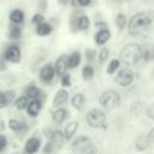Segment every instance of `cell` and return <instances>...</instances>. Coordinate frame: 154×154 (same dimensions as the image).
I'll return each mask as SVG.
<instances>
[{
  "label": "cell",
  "mask_w": 154,
  "mask_h": 154,
  "mask_svg": "<svg viewBox=\"0 0 154 154\" xmlns=\"http://www.w3.org/2000/svg\"><path fill=\"white\" fill-rule=\"evenodd\" d=\"M150 24H152L150 17L144 12H138L129 19L126 26L131 36H140L150 28Z\"/></svg>",
  "instance_id": "1"
},
{
  "label": "cell",
  "mask_w": 154,
  "mask_h": 154,
  "mask_svg": "<svg viewBox=\"0 0 154 154\" xmlns=\"http://www.w3.org/2000/svg\"><path fill=\"white\" fill-rule=\"evenodd\" d=\"M141 59H142V47L137 43H129L124 46L119 52V60L126 66H134Z\"/></svg>",
  "instance_id": "2"
},
{
  "label": "cell",
  "mask_w": 154,
  "mask_h": 154,
  "mask_svg": "<svg viewBox=\"0 0 154 154\" xmlns=\"http://www.w3.org/2000/svg\"><path fill=\"white\" fill-rule=\"evenodd\" d=\"M87 123L93 129H106V114L99 108H91L85 116Z\"/></svg>",
  "instance_id": "3"
},
{
  "label": "cell",
  "mask_w": 154,
  "mask_h": 154,
  "mask_svg": "<svg viewBox=\"0 0 154 154\" xmlns=\"http://www.w3.org/2000/svg\"><path fill=\"white\" fill-rule=\"evenodd\" d=\"M99 102L100 105L107 109V111H111V109H114L117 108L119 105H120V95L116 91V90H106L103 91L100 97H99Z\"/></svg>",
  "instance_id": "4"
},
{
  "label": "cell",
  "mask_w": 154,
  "mask_h": 154,
  "mask_svg": "<svg viewBox=\"0 0 154 154\" xmlns=\"http://www.w3.org/2000/svg\"><path fill=\"white\" fill-rule=\"evenodd\" d=\"M1 57L11 64H18L22 59V51L18 43H8L1 53Z\"/></svg>",
  "instance_id": "5"
},
{
  "label": "cell",
  "mask_w": 154,
  "mask_h": 154,
  "mask_svg": "<svg viewBox=\"0 0 154 154\" xmlns=\"http://www.w3.org/2000/svg\"><path fill=\"white\" fill-rule=\"evenodd\" d=\"M134 81V72L129 67H123L116 76V82L120 87H129Z\"/></svg>",
  "instance_id": "6"
},
{
  "label": "cell",
  "mask_w": 154,
  "mask_h": 154,
  "mask_svg": "<svg viewBox=\"0 0 154 154\" xmlns=\"http://www.w3.org/2000/svg\"><path fill=\"white\" fill-rule=\"evenodd\" d=\"M55 75H57L55 73V69H54V65H52V64H45L40 69V72H38L40 81L43 84H51L52 81L54 79Z\"/></svg>",
  "instance_id": "7"
},
{
  "label": "cell",
  "mask_w": 154,
  "mask_h": 154,
  "mask_svg": "<svg viewBox=\"0 0 154 154\" xmlns=\"http://www.w3.org/2000/svg\"><path fill=\"white\" fill-rule=\"evenodd\" d=\"M7 125H8L10 130L13 131L14 134H17L18 136H23V135H25V134L28 132V130H29V126H28V124H26L25 122H23V120H18V119H16V118H11V119H8Z\"/></svg>",
  "instance_id": "8"
},
{
  "label": "cell",
  "mask_w": 154,
  "mask_h": 154,
  "mask_svg": "<svg viewBox=\"0 0 154 154\" xmlns=\"http://www.w3.org/2000/svg\"><path fill=\"white\" fill-rule=\"evenodd\" d=\"M16 97H17L16 90H13V89L1 90L0 89V109L6 108L7 106L12 105Z\"/></svg>",
  "instance_id": "9"
},
{
  "label": "cell",
  "mask_w": 154,
  "mask_h": 154,
  "mask_svg": "<svg viewBox=\"0 0 154 154\" xmlns=\"http://www.w3.org/2000/svg\"><path fill=\"white\" fill-rule=\"evenodd\" d=\"M24 95H26V97L29 100H34V99H40L42 102H45V95L43 91L35 84V83H30L25 87L24 89Z\"/></svg>",
  "instance_id": "10"
},
{
  "label": "cell",
  "mask_w": 154,
  "mask_h": 154,
  "mask_svg": "<svg viewBox=\"0 0 154 154\" xmlns=\"http://www.w3.org/2000/svg\"><path fill=\"white\" fill-rule=\"evenodd\" d=\"M91 144L90 142V138L88 136H84V135H81L78 137H76L72 143H71V148L73 152L76 153H82L84 149H87L89 146Z\"/></svg>",
  "instance_id": "11"
},
{
  "label": "cell",
  "mask_w": 154,
  "mask_h": 154,
  "mask_svg": "<svg viewBox=\"0 0 154 154\" xmlns=\"http://www.w3.org/2000/svg\"><path fill=\"white\" fill-rule=\"evenodd\" d=\"M40 148H41V140L38 137L32 136L26 140L23 148V154H36Z\"/></svg>",
  "instance_id": "12"
},
{
  "label": "cell",
  "mask_w": 154,
  "mask_h": 154,
  "mask_svg": "<svg viewBox=\"0 0 154 154\" xmlns=\"http://www.w3.org/2000/svg\"><path fill=\"white\" fill-rule=\"evenodd\" d=\"M54 69L58 76L64 75L69 69V57L66 54H61L60 57H58V59L54 63Z\"/></svg>",
  "instance_id": "13"
},
{
  "label": "cell",
  "mask_w": 154,
  "mask_h": 154,
  "mask_svg": "<svg viewBox=\"0 0 154 154\" xmlns=\"http://www.w3.org/2000/svg\"><path fill=\"white\" fill-rule=\"evenodd\" d=\"M42 101L40 99H34V100H30L29 101V105L26 107V114L30 117V118H36L38 114H40V111L42 108Z\"/></svg>",
  "instance_id": "14"
},
{
  "label": "cell",
  "mask_w": 154,
  "mask_h": 154,
  "mask_svg": "<svg viewBox=\"0 0 154 154\" xmlns=\"http://www.w3.org/2000/svg\"><path fill=\"white\" fill-rule=\"evenodd\" d=\"M67 100H69V93H67L65 89H59V90L55 93L54 97H53L52 105H53V107H55V108L63 107V106L67 102Z\"/></svg>",
  "instance_id": "15"
},
{
  "label": "cell",
  "mask_w": 154,
  "mask_h": 154,
  "mask_svg": "<svg viewBox=\"0 0 154 154\" xmlns=\"http://www.w3.org/2000/svg\"><path fill=\"white\" fill-rule=\"evenodd\" d=\"M8 19H10V23H13V24H23L24 20H25V13L23 10L20 8H13L8 13Z\"/></svg>",
  "instance_id": "16"
},
{
  "label": "cell",
  "mask_w": 154,
  "mask_h": 154,
  "mask_svg": "<svg viewBox=\"0 0 154 154\" xmlns=\"http://www.w3.org/2000/svg\"><path fill=\"white\" fill-rule=\"evenodd\" d=\"M48 141H51L54 144L55 149H60L64 146V143L66 142V137L64 135V131H61V130H54L52 137Z\"/></svg>",
  "instance_id": "17"
},
{
  "label": "cell",
  "mask_w": 154,
  "mask_h": 154,
  "mask_svg": "<svg viewBox=\"0 0 154 154\" xmlns=\"http://www.w3.org/2000/svg\"><path fill=\"white\" fill-rule=\"evenodd\" d=\"M22 34H23V29L19 24H13V23H10L8 25V34H7V37L8 40L11 41H17L22 37Z\"/></svg>",
  "instance_id": "18"
},
{
  "label": "cell",
  "mask_w": 154,
  "mask_h": 154,
  "mask_svg": "<svg viewBox=\"0 0 154 154\" xmlns=\"http://www.w3.org/2000/svg\"><path fill=\"white\" fill-rule=\"evenodd\" d=\"M52 31H53V26L49 23H47V22H42V23L37 24L36 28H35L36 35L37 36H41V37H45V36L51 35Z\"/></svg>",
  "instance_id": "19"
},
{
  "label": "cell",
  "mask_w": 154,
  "mask_h": 154,
  "mask_svg": "<svg viewBox=\"0 0 154 154\" xmlns=\"http://www.w3.org/2000/svg\"><path fill=\"white\" fill-rule=\"evenodd\" d=\"M69 116V112L64 107H58L53 113H52V120L55 124H61Z\"/></svg>",
  "instance_id": "20"
},
{
  "label": "cell",
  "mask_w": 154,
  "mask_h": 154,
  "mask_svg": "<svg viewBox=\"0 0 154 154\" xmlns=\"http://www.w3.org/2000/svg\"><path fill=\"white\" fill-rule=\"evenodd\" d=\"M95 42L99 46L105 45L109 38H111V31L106 28V29H99V31L95 34Z\"/></svg>",
  "instance_id": "21"
},
{
  "label": "cell",
  "mask_w": 154,
  "mask_h": 154,
  "mask_svg": "<svg viewBox=\"0 0 154 154\" xmlns=\"http://www.w3.org/2000/svg\"><path fill=\"white\" fill-rule=\"evenodd\" d=\"M77 129H78V123L77 122H70V123L66 124V126L64 128V135L66 137V141L72 140V137L75 136Z\"/></svg>",
  "instance_id": "22"
},
{
  "label": "cell",
  "mask_w": 154,
  "mask_h": 154,
  "mask_svg": "<svg viewBox=\"0 0 154 154\" xmlns=\"http://www.w3.org/2000/svg\"><path fill=\"white\" fill-rule=\"evenodd\" d=\"M29 99L26 97V95H19V96H17L16 99H14V101H13V106L18 109V111H25L26 109V107H28V105H29Z\"/></svg>",
  "instance_id": "23"
},
{
  "label": "cell",
  "mask_w": 154,
  "mask_h": 154,
  "mask_svg": "<svg viewBox=\"0 0 154 154\" xmlns=\"http://www.w3.org/2000/svg\"><path fill=\"white\" fill-rule=\"evenodd\" d=\"M71 105H72L77 111H81V109L84 107V105H85V97H84V95H83L82 93L75 94V95L72 96V99H71Z\"/></svg>",
  "instance_id": "24"
},
{
  "label": "cell",
  "mask_w": 154,
  "mask_h": 154,
  "mask_svg": "<svg viewBox=\"0 0 154 154\" xmlns=\"http://www.w3.org/2000/svg\"><path fill=\"white\" fill-rule=\"evenodd\" d=\"M142 58L144 61L154 60V43H148L142 48Z\"/></svg>",
  "instance_id": "25"
},
{
  "label": "cell",
  "mask_w": 154,
  "mask_h": 154,
  "mask_svg": "<svg viewBox=\"0 0 154 154\" xmlns=\"http://www.w3.org/2000/svg\"><path fill=\"white\" fill-rule=\"evenodd\" d=\"M89 25H90V19L85 14H81L77 17V30L78 31L88 30Z\"/></svg>",
  "instance_id": "26"
},
{
  "label": "cell",
  "mask_w": 154,
  "mask_h": 154,
  "mask_svg": "<svg viewBox=\"0 0 154 154\" xmlns=\"http://www.w3.org/2000/svg\"><path fill=\"white\" fill-rule=\"evenodd\" d=\"M149 144H150V142H149L147 135H141V136L137 138L136 143H135L137 150H146V149L149 147Z\"/></svg>",
  "instance_id": "27"
},
{
  "label": "cell",
  "mask_w": 154,
  "mask_h": 154,
  "mask_svg": "<svg viewBox=\"0 0 154 154\" xmlns=\"http://www.w3.org/2000/svg\"><path fill=\"white\" fill-rule=\"evenodd\" d=\"M81 63V54L79 52H73L69 55V69H76Z\"/></svg>",
  "instance_id": "28"
},
{
  "label": "cell",
  "mask_w": 154,
  "mask_h": 154,
  "mask_svg": "<svg viewBox=\"0 0 154 154\" xmlns=\"http://www.w3.org/2000/svg\"><path fill=\"white\" fill-rule=\"evenodd\" d=\"M82 77L85 81H89L94 77V67L91 65H85L82 70Z\"/></svg>",
  "instance_id": "29"
},
{
  "label": "cell",
  "mask_w": 154,
  "mask_h": 154,
  "mask_svg": "<svg viewBox=\"0 0 154 154\" xmlns=\"http://www.w3.org/2000/svg\"><path fill=\"white\" fill-rule=\"evenodd\" d=\"M116 23H117V26L119 30H123L126 25H128V22H126V17L125 14L123 13H118L117 17H116Z\"/></svg>",
  "instance_id": "30"
},
{
  "label": "cell",
  "mask_w": 154,
  "mask_h": 154,
  "mask_svg": "<svg viewBox=\"0 0 154 154\" xmlns=\"http://www.w3.org/2000/svg\"><path fill=\"white\" fill-rule=\"evenodd\" d=\"M119 66H120V60L119 59H112L107 66V73H109V75L114 73L119 69Z\"/></svg>",
  "instance_id": "31"
},
{
  "label": "cell",
  "mask_w": 154,
  "mask_h": 154,
  "mask_svg": "<svg viewBox=\"0 0 154 154\" xmlns=\"http://www.w3.org/2000/svg\"><path fill=\"white\" fill-rule=\"evenodd\" d=\"M131 112V116H138L142 111H143V105H142V102L141 101H136L132 106H131V109H130Z\"/></svg>",
  "instance_id": "32"
},
{
  "label": "cell",
  "mask_w": 154,
  "mask_h": 154,
  "mask_svg": "<svg viewBox=\"0 0 154 154\" xmlns=\"http://www.w3.org/2000/svg\"><path fill=\"white\" fill-rule=\"evenodd\" d=\"M60 83H61V85H63L64 88L70 87V85H71V75L67 73V72H65L64 75H61V76H60Z\"/></svg>",
  "instance_id": "33"
},
{
  "label": "cell",
  "mask_w": 154,
  "mask_h": 154,
  "mask_svg": "<svg viewBox=\"0 0 154 154\" xmlns=\"http://www.w3.org/2000/svg\"><path fill=\"white\" fill-rule=\"evenodd\" d=\"M42 22H45V16L42 14V13H35L34 16H32V18H31V24L32 25H37V24H40V23H42Z\"/></svg>",
  "instance_id": "34"
},
{
  "label": "cell",
  "mask_w": 154,
  "mask_h": 154,
  "mask_svg": "<svg viewBox=\"0 0 154 154\" xmlns=\"http://www.w3.org/2000/svg\"><path fill=\"white\" fill-rule=\"evenodd\" d=\"M84 55H85L87 61L90 63V61H93V60L95 59V57H96V51L93 49V48H87L85 52H84Z\"/></svg>",
  "instance_id": "35"
},
{
  "label": "cell",
  "mask_w": 154,
  "mask_h": 154,
  "mask_svg": "<svg viewBox=\"0 0 154 154\" xmlns=\"http://www.w3.org/2000/svg\"><path fill=\"white\" fill-rule=\"evenodd\" d=\"M108 55H109V51H108V48L103 47V48L99 52V61H100V63H105V61L107 60Z\"/></svg>",
  "instance_id": "36"
},
{
  "label": "cell",
  "mask_w": 154,
  "mask_h": 154,
  "mask_svg": "<svg viewBox=\"0 0 154 154\" xmlns=\"http://www.w3.org/2000/svg\"><path fill=\"white\" fill-rule=\"evenodd\" d=\"M7 144H8V140H7V137H6L5 135L0 134V154L4 153V152L6 150Z\"/></svg>",
  "instance_id": "37"
},
{
  "label": "cell",
  "mask_w": 154,
  "mask_h": 154,
  "mask_svg": "<svg viewBox=\"0 0 154 154\" xmlns=\"http://www.w3.org/2000/svg\"><path fill=\"white\" fill-rule=\"evenodd\" d=\"M54 149H55V147H54V144H53V143H52L51 141H47V142H46V144L43 146V149H42V153H43V154H52Z\"/></svg>",
  "instance_id": "38"
},
{
  "label": "cell",
  "mask_w": 154,
  "mask_h": 154,
  "mask_svg": "<svg viewBox=\"0 0 154 154\" xmlns=\"http://www.w3.org/2000/svg\"><path fill=\"white\" fill-rule=\"evenodd\" d=\"M47 5H48V1H47V0H38V1H37V7H38V10L42 11V12H45V11L47 10Z\"/></svg>",
  "instance_id": "39"
},
{
  "label": "cell",
  "mask_w": 154,
  "mask_h": 154,
  "mask_svg": "<svg viewBox=\"0 0 154 154\" xmlns=\"http://www.w3.org/2000/svg\"><path fill=\"white\" fill-rule=\"evenodd\" d=\"M81 154H96V147L94 144H90L87 149H84Z\"/></svg>",
  "instance_id": "40"
},
{
  "label": "cell",
  "mask_w": 154,
  "mask_h": 154,
  "mask_svg": "<svg viewBox=\"0 0 154 154\" xmlns=\"http://www.w3.org/2000/svg\"><path fill=\"white\" fill-rule=\"evenodd\" d=\"M147 116H148L150 119H154V103L148 107V109H147Z\"/></svg>",
  "instance_id": "41"
},
{
  "label": "cell",
  "mask_w": 154,
  "mask_h": 154,
  "mask_svg": "<svg viewBox=\"0 0 154 154\" xmlns=\"http://www.w3.org/2000/svg\"><path fill=\"white\" fill-rule=\"evenodd\" d=\"M53 131H54V130H52V129H49V128H46V129L43 130V135L46 136V138H47V140H49V138L52 137Z\"/></svg>",
  "instance_id": "42"
},
{
  "label": "cell",
  "mask_w": 154,
  "mask_h": 154,
  "mask_svg": "<svg viewBox=\"0 0 154 154\" xmlns=\"http://www.w3.org/2000/svg\"><path fill=\"white\" fill-rule=\"evenodd\" d=\"M6 60L0 55V72H4L5 70H6Z\"/></svg>",
  "instance_id": "43"
},
{
  "label": "cell",
  "mask_w": 154,
  "mask_h": 154,
  "mask_svg": "<svg viewBox=\"0 0 154 154\" xmlns=\"http://www.w3.org/2000/svg\"><path fill=\"white\" fill-rule=\"evenodd\" d=\"M90 2H91V0H77V4H78L79 6H83V7L89 6Z\"/></svg>",
  "instance_id": "44"
},
{
  "label": "cell",
  "mask_w": 154,
  "mask_h": 154,
  "mask_svg": "<svg viewBox=\"0 0 154 154\" xmlns=\"http://www.w3.org/2000/svg\"><path fill=\"white\" fill-rule=\"evenodd\" d=\"M147 136H148L149 142L154 144V128H152V129H150V131L148 132V135H147Z\"/></svg>",
  "instance_id": "45"
},
{
  "label": "cell",
  "mask_w": 154,
  "mask_h": 154,
  "mask_svg": "<svg viewBox=\"0 0 154 154\" xmlns=\"http://www.w3.org/2000/svg\"><path fill=\"white\" fill-rule=\"evenodd\" d=\"M95 26H97L99 29H106L107 28V23H105V22H96Z\"/></svg>",
  "instance_id": "46"
},
{
  "label": "cell",
  "mask_w": 154,
  "mask_h": 154,
  "mask_svg": "<svg viewBox=\"0 0 154 154\" xmlns=\"http://www.w3.org/2000/svg\"><path fill=\"white\" fill-rule=\"evenodd\" d=\"M144 1H147V2H153L154 0H144Z\"/></svg>",
  "instance_id": "47"
},
{
  "label": "cell",
  "mask_w": 154,
  "mask_h": 154,
  "mask_svg": "<svg viewBox=\"0 0 154 154\" xmlns=\"http://www.w3.org/2000/svg\"><path fill=\"white\" fill-rule=\"evenodd\" d=\"M13 154H16V153H13Z\"/></svg>",
  "instance_id": "48"
}]
</instances>
